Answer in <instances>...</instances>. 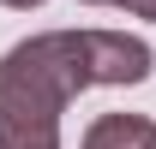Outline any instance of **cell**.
I'll return each instance as SVG.
<instances>
[{"mask_svg":"<svg viewBox=\"0 0 156 149\" xmlns=\"http://www.w3.org/2000/svg\"><path fill=\"white\" fill-rule=\"evenodd\" d=\"M150 48L126 30H48L0 54V149H60L66 101L96 84H144Z\"/></svg>","mask_w":156,"mask_h":149,"instance_id":"obj_1","label":"cell"},{"mask_svg":"<svg viewBox=\"0 0 156 149\" xmlns=\"http://www.w3.org/2000/svg\"><path fill=\"white\" fill-rule=\"evenodd\" d=\"M84 149H156V125L144 113H102L84 131Z\"/></svg>","mask_w":156,"mask_h":149,"instance_id":"obj_2","label":"cell"},{"mask_svg":"<svg viewBox=\"0 0 156 149\" xmlns=\"http://www.w3.org/2000/svg\"><path fill=\"white\" fill-rule=\"evenodd\" d=\"M114 6H126L132 18H156V0H114Z\"/></svg>","mask_w":156,"mask_h":149,"instance_id":"obj_3","label":"cell"},{"mask_svg":"<svg viewBox=\"0 0 156 149\" xmlns=\"http://www.w3.org/2000/svg\"><path fill=\"white\" fill-rule=\"evenodd\" d=\"M6 6H12V12H30V6H42V0H6Z\"/></svg>","mask_w":156,"mask_h":149,"instance_id":"obj_4","label":"cell"},{"mask_svg":"<svg viewBox=\"0 0 156 149\" xmlns=\"http://www.w3.org/2000/svg\"><path fill=\"white\" fill-rule=\"evenodd\" d=\"M84 6H108V0H84Z\"/></svg>","mask_w":156,"mask_h":149,"instance_id":"obj_5","label":"cell"}]
</instances>
